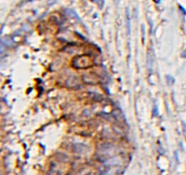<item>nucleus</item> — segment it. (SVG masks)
Wrapping results in <instances>:
<instances>
[{
    "instance_id": "1",
    "label": "nucleus",
    "mask_w": 186,
    "mask_h": 175,
    "mask_svg": "<svg viewBox=\"0 0 186 175\" xmlns=\"http://www.w3.org/2000/svg\"><path fill=\"white\" fill-rule=\"evenodd\" d=\"M72 64L76 68H88L92 64V62H91L88 57L82 55V56H78V57L73 58Z\"/></svg>"
},
{
    "instance_id": "2",
    "label": "nucleus",
    "mask_w": 186,
    "mask_h": 175,
    "mask_svg": "<svg viewBox=\"0 0 186 175\" xmlns=\"http://www.w3.org/2000/svg\"><path fill=\"white\" fill-rule=\"evenodd\" d=\"M126 26H127V33L128 34L131 33V19H130L129 16V11L127 10V13H126Z\"/></svg>"
},
{
    "instance_id": "3",
    "label": "nucleus",
    "mask_w": 186,
    "mask_h": 175,
    "mask_svg": "<svg viewBox=\"0 0 186 175\" xmlns=\"http://www.w3.org/2000/svg\"><path fill=\"white\" fill-rule=\"evenodd\" d=\"M166 79H167V83L168 86L173 85L174 82H175L174 78H173V76H171V75H167V76H166Z\"/></svg>"
},
{
    "instance_id": "4",
    "label": "nucleus",
    "mask_w": 186,
    "mask_h": 175,
    "mask_svg": "<svg viewBox=\"0 0 186 175\" xmlns=\"http://www.w3.org/2000/svg\"><path fill=\"white\" fill-rule=\"evenodd\" d=\"M155 108H154V115H155V116H157L158 115V108H157V107L155 106V107H154Z\"/></svg>"
},
{
    "instance_id": "5",
    "label": "nucleus",
    "mask_w": 186,
    "mask_h": 175,
    "mask_svg": "<svg viewBox=\"0 0 186 175\" xmlns=\"http://www.w3.org/2000/svg\"><path fill=\"white\" fill-rule=\"evenodd\" d=\"M142 30H143V42H144V33H145V29H144V26L143 25L142 27Z\"/></svg>"
},
{
    "instance_id": "6",
    "label": "nucleus",
    "mask_w": 186,
    "mask_h": 175,
    "mask_svg": "<svg viewBox=\"0 0 186 175\" xmlns=\"http://www.w3.org/2000/svg\"><path fill=\"white\" fill-rule=\"evenodd\" d=\"M181 57H183V58H186V50H185V51H184L181 53Z\"/></svg>"
}]
</instances>
